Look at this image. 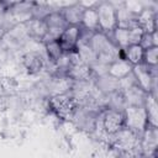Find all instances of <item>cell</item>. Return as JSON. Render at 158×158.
I'll list each match as a JSON object with an SVG mask.
<instances>
[{
    "mask_svg": "<svg viewBox=\"0 0 158 158\" xmlns=\"http://www.w3.org/2000/svg\"><path fill=\"white\" fill-rule=\"evenodd\" d=\"M89 46L93 48V51L98 56V60L110 65L114 60L121 57V49L115 46L112 40L109 35L102 33L100 31L93 33Z\"/></svg>",
    "mask_w": 158,
    "mask_h": 158,
    "instance_id": "obj_1",
    "label": "cell"
},
{
    "mask_svg": "<svg viewBox=\"0 0 158 158\" xmlns=\"http://www.w3.org/2000/svg\"><path fill=\"white\" fill-rule=\"evenodd\" d=\"M139 138L141 136L126 127H122L116 133L107 137L105 144H109L117 149L120 153L133 152L139 148Z\"/></svg>",
    "mask_w": 158,
    "mask_h": 158,
    "instance_id": "obj_2",
    "label": "cell"
},
{
    "mask_svg": "<svg viewBox=\"0 0 158 158\" xmlns=\"http://www.w3.org/2000/svg\"><path fill=\"white\" fill-rule=\"evenodd\" d=\"M77 105V101L69 91L48 98V109L53 112V115H56V117L63 121H70Z\"/></svg>",
    "mask_w": 158,
    "mask_h": 158,
    "instance_id": "obj_3",
    "label": "cell"
},
{
    "mask_svg": "<svg viewBox=\"0 0 158 158\" xmlns=\"http://www.w3.org/2000/svg\"><path fill=\"white\" fill-rule=\"evenodd\" d=\"M100 112L101 111H98L89 106L77 105L69 122H72L75 126V128H78L79 131L91 135L95 130L96 118Z\"/></svg>",
    "mask_w": 158,
    "mask_h": 158,
    "instance_id": "obj_4",
    "label": "cell"
},
{
    "mask_svg": "<svg viewBox=\"0 0 158 158\" xmlns=\"http://www.w3.org/2000/svg\"><path fill=\"white\" fill-rule=\"evenodd\" d=\"M95 9L98 12L99 31L106 35H111V32L117 27L115 5L110 1H101L95 2Z\"/></svg>",
    "mask_w": 158,
    "mask_h": 158,
    "instance_id": "obj_5",
    "label": "cell"
},
{
    "mask_svg": "<svg viewBox=\"0 0 158 158\" xmlns=\"http://www.w3.org/2000/svg\"><path fill=\"white\" fill-rule=\"evenodd\" d=\"M123 125L139 136L148 126L147 114L143 106H126L123 110Z\"/></svg>",
    "mask_w": 158,
    "mask_h": 158,
    "instance_id": "obj_6",
    "label": "cell"
},
{
    "mask_svg": "<svg viewBox=\"0 0 158 158\" xmlns=\"http://www.w3.org/2000/svg\"><path fill=\"white\" fill-rule=\"evenodd\" d=\"M132 74L137 86H139L147 94L151 93L153 84L158 80L157 67H147L143 63L137 64L132 68Z\"/></svg>",
    "mask_w": 158,
    "mask_h": 158,
    "instance_id": "obj_7",
    "label": "cell"
},
{
    "mask_svg": "<svg viewBox=\"0 0 158 158\" xmlns=\"http://www.w3.org/2000/svg\"><path fill=\"white\" fill-rule=\"evenodd\" d=\"M98 120H99V123L102 127L104 133L107 137L116 133L122 127H125V125H123V112H121V111L105 109L99 114Z\"/></svg>",
    "mask_w": 158,
    "mask_h": 158,
    "instance_id": "obj_8",
    "label": "cell"
},
{
    "mask_svg": "<svg viewBox=\"0 0 158 158\" xmlns=\"http://www.w3.org/2000/svg\"><path fill=\"white\" fill-rule=\"evenodd\" d=\"M33 1H10L9 14L15 25L27 23L33 19Z\"/></svg>",
    "mask_w": 158,
    "mask_h": 158,
    "instance_id": "obj_9",
    "label": "cell"
},
{
    "mask_svg": "<svg viewBox=\"0 0 158 158\" xmlns=\"http://www.w3.org/2000/svg\"><path fill=\"white\" fill-rule=\"evenodd\" d=\"M46 26H47V35L42 43H46L48 41H54L58 40L59 36L63 33V31L68 27V23L65 22L60 10L59 11H53L51 12L46 19H44Z\"/></svg>",
    "mask_w": 158,
    "mask_h": 158,
    "instance_id": "obj_10",
    "label": "cell"
},
{
    "mask_svg": "<svg viewBox=\"0 0 158 158\" xmlns=\"http://www.w3.org/2000/svg\"><path fill=\"white\" fill-rule=\"evenodd\" d=\"M21 64L27 74L36 75L47 67V59L44 54L40 53L38 51H28L22 54Z\"/></svg>",
    "mask_w": 158,
    "mask_h": 158,
    "instance_id": "obj_11",
    "label": "cell"
},
{
    "mask_svg": "<svg viewBox=\"0 0 158 158\" xmlns=\"http://www.w3.org/2000/svg\"><path fill=\"white\" fill-rule=\"evenodd\" d=\"M158 147V127L147 126V128L142 132L139 138V149L144 154L157 156Z\"/></svg>",
    "mask_w": 158,
    "mask_h": 158,
    "instance_id": "obj_12",
    "label": "cell"
},
{
    "mask_svg": "<svg viewBox=\"0 0 158 158\" xmlns=\"http://www.w3.org/2000/svg\"><path fill=\"white\" fill-rule=\"evenodd\" d=\"M157 19H158L157 10L152 7H142L141 11L137 14V26L143 32L147 33L156 32L158 28Z\"/></svg>",
    "mask_w": 158,
    "mask_h": 158,
    "instance_id": "obj_13",
    "label": "cell"
},
{
    "mask_svg": "<svg viewBox=\"0 0 158 158\" xmlns=\"http://www.w3.org/2000/svg\"><path fill=\"white\" fill-rule=\"evenodd\" d=\"M115 9H116L117 27L131 28L137 26V12L133 11L128 5H126V2H122L118 6H115Z\"/></svg>",
    "mask_w": 158,
    "mask_h": 158,
    "instance_id": "obj_14",
    "label": "cell"
},
{
    "mask_svg": "<svg viewBox=\"0 0 158 158\" xmlns=\"http://www.w3.org/2000/svg\"><path fill=\"white\" fill-rule=\"evenodd\" d=\"M80 26H68L63 33L59 36L58 42L62 46L64 52H73L77 48V44L80 38Z\"/></svg>",
    "mask_w": 158,
    "mask_h": 158,
    "instance_id": "obj_15",
    "label": "cell"
},
{
    "mask_svg": "<svg viewBox=\"0 0 158 158\" xmlns=\"http://www.w3.org/2000/svg\"><path fill=\"white\" fill-rule=\"evenodd\" d=\"M84 9H85L84 4L75 2V4L64 5L60 9V12H62L65 22L68 23V26H80Z\"/></svg>",
    "mask_w": 158,
    "mask_h": 158,
    "instance_id": "obj_16",
    "label": "cell"
},
{
    "mask_svg": "<svg viewBox=\"0 0 158 158\" xmlns=\"http://www.w3.org/2000/svg\"><path fill=\"white\" fill-rule=\"evenodd\" d=\"M67 77L72 81H84V80L93 79V73L89 65L79 60L70 64V67L67 70Z\"/></svg>",
    "mask_w": 158,
    "mask_h": 158,
    "instance_id": "obj_17",
    "label": "cell"
},
{
    "mask_svg": "<svg viewBox=\"0 0 158 158\" xmlns=\"http://www.w3.org/2000/svg\"><path fill=\"white\" fill-rule=\"evenodd\" d=\"M80 27L86 31H90V32L99 31V20H98V12L95 9V4L85 6L83 16H81Z\"/></svg>",
    "mask_w": 158,
    "mask_h": 158,
    "instance_id": "obj_18",
    "label": "cell"
},
{
    "mask_svg": "<svg viewBox=\"0 0 158 158\" xmlns=\"http://www.w3.org/2000/svg\"><path fill=\"white\" fill-rule=\"evenodd\" d=\"M132 65L126 60L123 59L122 57L117 58L116 60H114L110 65H109V69H107V74L111 75L112 78L120 80L125 77H127L128 74L132 73Z\"/></svg>",
    "mask_w": 158,
    "mask_h": 158,
    "instance_id": "obj_19",
    "label": "cell"
},
{
    "mask_svg": "<svg viewBox=\"0 0 158 158\" xmlns=\"http://www.w3.org/2000/svg\"><path fill=\"white\" fill-rule=\"evenodd\" d=\"M93 80H94L96 89L105 95H109V94L115 93V91H120L118 90V80L112 78L109 74L95 77V78H93Z\"/></svg>",
    "mask_w": 158,
    "mask_h": 158,
    "instance_id": "obj_20",
    "label": "cell"
},
{
    "mask_svg": "<svg viewBox=\"0 0 158 158\" xmlns=\"http://www.w3.org/2000/svg\"><path fill=\"white\" fill-rule=\"evenodd\" d=\"M26 28L28 32V36L31 40L38 41L42 43V41L44 40L46 35H47V26L44 20H40V19H32L26 23Z\"/></svg>",
    "mask_w": 158,
    "mask_h": 158,
    "instance_id": "obj_21",
    "label": "cell"
},
{
    "mask_svg": "<svg viewBox=\"0 0 158 158\" xmlns=\"http://www.w3.org/2000/svg\"><path fill=\"white\" fill-rule=\"evenodd\" d=\"M126 106H143L144 100L147 98V93L143 91L139 86L135 85L130 89H127L126 91H122Z\"/></svg>",
    "mask_w": 158,
    "mask_h": 158,
    "instance_id": "obj_22",
    "label": "cell"
},
{
    "mask_svg": "<svg viewBox=\"0 0 158 158\" xmlns=\"http://www.w3.org/2000/svg\"><path fill=\"white\" fill-rule=\"evenodd\" d=\"M143 53H144V49L139 44H132L121 51V57L123 59H126L132 67H135V65L142 63Z\"/></svg>",
    "mask_w": 158,
    "mask_h": 158,
    "instance_id": "obj_23",
    "label": "cell"
},
{
    "mask_svg": "<svg viewBox=\"0 0 158 158\" xmlns=\"http://www.w3.org/2000/svg\"><path fill=\"white\" fill-rule=\"evenodd\" d=\"M143 107L146 110L147 114V120H148V125L153 126V127H158V104H157V98H154L153 95L148 94Z\"/></svg>",
    "mask_w": 158,
    "mask_h": 158,
    "instance_id": "obj_24",
    "label": "cell"
},
{
    "mask_svg": "<svg viewBox=\"0 0 158 158\" xmlns=\"http://www.w3.org/2000/svg\"><path fill=\"white\" fill-rule=\"evenodd\" d=\"M44 48V57L47 59V63L49 62L51 64H54L64 53L62 46L59 44L58 40L54 41H48L46 43H42Z\"/></svg>",
    "mask_w": 158,
    "mask_h": 158,
    "instance_id": "obj_25",
    "label": "cell"
},
{
    "mask_svg": "<svg viewBox=\"0 0 158 158\" xmlns=\"http://www.w3.org/2000/svg\"><path fill=\"white\" fill-rule=\"evenodd\" d=\"M75 52L78 53V57L80 59V62L85 63L86 65L91 67L96 60H98V56L96 53L93 51V48L89 46V43L85 42H78Z\"/></svg>",
    "mask_w": 158,
    "mask_h": 158,
    "instance_id": "obj_26",
    "label": "cell"
},
{
    "mask_svg": "<svg viewBox=\"0 0 158 158\" xmlns=\"http://www.w3.org/2000/svg\"><path fill=\"white\" fill-rule=\"evenodd\" d=\"M9 1H0V31L4 33L15 26L9 14Z\"/></svg>",
    "mask_w": 158,
    "mask_h": 158,
    "instance_id": "obj_27",
    "label": "cell"
},
{
    "mask_svg": "<svg viewBox=\"0 0 158 158\" xmlns=\"http://www.w3.org/2000/svg\"><path fill=\"white\" fill-rule=\"evenodd\" d=\"M106 109L123 112V110L126 109V102H125V99H123V95L121 91H115V93H111L107 95Z\"/></svg>",
    "mask_w": 158,
    "mask_h": 158,
    "instance_id": "obj_28",
    "label": "cell"
},
{
    "mask_svg": "<svg viewBox=\"0 0 158 158\" xmlns=\"http://www.w3.org/2000/svg\"><path fill=\"white\" fill-rule=\"evenodd\" d=\"M93 158H121V157L117 149H115L109 144L101 143V147L95 151Z\"/></svg>",
    "mask_w": 158,
    "mask_h": 158,
    "instance_id": "obj_29",
    "label": "cell"
},
{
    "mask_svg": "<svg viewBox=\"0 0 158 158\" xmlns=\"http://www.w3.org/2000/svg\"><path fill=\"white\" fill-rule=\"evenodd\" d=\"M142 63L147 67H157L158 64V47L144 49Z\"/></svg>",
    "mask_w": 158,
    "mask_h": 158,
    "instance_id": "obj_30",
    "label": "cell"
},
{
    "mask_svg": "<svg viewBox=\"0 0 158 158\" xmlns=\"http://www.w3.org/2000/svg\"><path fill=\"white\" fill-rule=\"evenodd\" d=\"M139 46H141L143 49H147V48H152V47H158L157 31H156V32H152V33H147V32H143V35H142V38H141V41H139Z\"/></svg>",
    "mask_w": 158,
    "mask_h": 158,
    "instance_id": "obj_31",
    "label": "cell"
},
{
    "mask_svg": "<svg viewBox=\"0 0 158 158\" xmlns=\"http://www.w3.org/2000/svg\"><path fill=\"white\" fill-rule=\"evenodd\" d=\"M128 33H130V46L139 44V41L142 38V35H143V31L138 26H135V27L128 28Z\"/></svg>",
    "mask_w": 158,
    "mask_h": 158,
    "instance_id": "obj_32",
    "label": "cell"
}]
</instances>
